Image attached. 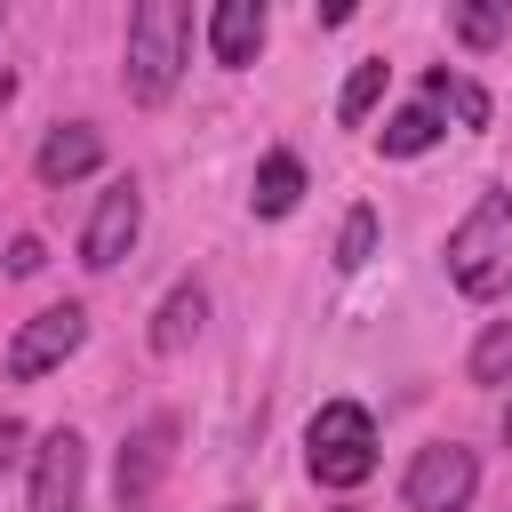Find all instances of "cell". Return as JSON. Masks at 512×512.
I'll list each match as a JSON object with an SVG mask.
<instances>
[{
  "label": "cell",
  "instance_id": "6da1fadb",
  "mask_svg": "<svg viewBox=\"0 0 512 512\" xmlns=\"http://www.w3.org/2000/svg\"><path fill=\"white\" fill-rule=\"evenodd\" d=\"M184 48H192V8L184 0H136L128 8V96L136 104H160L184 72Z\"/></svg>",
  "mask_w": 512,
  "mask_h": 512
},
{
  "label": "cell",
  "instance_id": "7a4b0ae2",
  "mask_svg": "<svg viewBox=\"0 0 512 512\" xmlns=\"http://www.w3.org/2000/svg\"><path fill=\"white\" fill-rule=\"evenodd\" d=\"M448 280L480 304L512 288V192H480L472 216L448 232Z\"/></svg>",
  "mask_w": 512,
  "mask_h": 512
},
{
  "label": "cell",
  "instance_id": "3957f363",
  "mask_svg": "<svg viewBox=\"0 0 512 512\" xmlns=\"http://www.w3.org/2000/svg\"><path fill=\"white\" fill-rule=\"evenodd\" d=\"M304 464H312L320 488H360L376 472V424H368V408L360 400H328L312 416V432H304Z\"/></svg>",
  "mask_w": 512,
  "mask_h": 512
},
{
  "label": "cell",
  "instance_id": "277c9868",
  "mask_svg": "<svg viewBox=\"0 0 512 512\" xmlns=\"http://www.w3.org/2000/svg\"><path fill=\"white\" fill-rule=\"evenodd\" d=\"M472 488H480V464H472V448H456V440L416 448V464H408V480H400L408 512H464Z\"/></svg>",
  "mask_w": 512,
  "mask_h": 512
},
{
  "label": "cell",
  "instance_id": "5b68a950",
  "mask_svg": "<svg viewBox=\"0 0 512 512\" xmlns=\"http://www.w3.org/2000/svg\"><path fill=\"white\" fill-rule=\"evenodd\" d=\"M80 336H88V312H80V304H48V312H32V320L8 336V376L32 384V376L64 368V360L80 352Z\"/></svg>",
  "mask_w": 512,
  "mask_h": 512
},
{
  "label": "cell",
  "instance_id": "8992f818",
  "mask_svg": "<svg viewBox=\"0 0 512 512\" xmlns=\"http://www.w3.org/2000/svg\"><path fill=\"white\" fill-rule=\"evenodd\" d=\"M136 232H144V200H136V184L120 176V184H104V200H96V216H88V232H80V264H88V272H112V264L136 248Z\"/></svg>",
  "mask_w": 512,
  "mask_h": 512
},
{
  "label": "cell",
  "instance_id": "52a82bcc",
  "mask_svg": "<svg viewBox=\"0 0 512 512\" xmlns=\"http://www.w3.org/2000/svg\"><path fill=\"white\" fill-rule=\"evenodd\" d=\"M80 488H88V448H80V432L56 424L32 456V512H80Z\"/></svg>",
  "mask_w": 512,
  "mask_h": 512
},
{
  "label": "cell",
  "instance_id": "ba28073f",
  "mask_svg": "<svg viewBox=\"0 0 512 512\" xmlns=\"http://www.w3.org/2000/svg\"><path fill=\"white\" fill-rule=\"evenodd\" d=\"M168 456H176V416H152V424H144V432L120 448V472H112V488H120V512H136V504L160 488Z\"/></svg>",
  "mask_w": 512,
  "mask_h": 512
},
{
  "label": "cell",
  "instance_id": "9c48e42d",
  "mask_svg": "<svg viewBox=\"0 0 512 512\" xmlns=\"http://www.w3.org/2000/svg\"><path fill=\"white\" fill-rule=\"evenodd\" d=\"M96 160H104V136H96L88 120H64V128H48V136H40V152H32L40 184H72V176H88Z\"/></svg>",
  "mask_w": 512,
  "mask_h": 512
},
{
  "label": "cell",
  "instance_id": "30bf717a",
  "mask_svg": "<svg viewBox=\"0 0 512 512\" xmlns=\"http://www.w3.org/2000/svg\"><path fill=\"white\" fill-rule=\"evenodd\" d=\"M208 48H216V64H256V48H264V0H216V16H208Z\"/></svg>",
  "mask_w": 512,
  "mask_h": 512
},
{
  "label": "cell",
  "instance_id": "8fae6325",
  "mask_svg": "<svg viewBox=\"0 0 512 512\" xmlns=\"http://www.w3.org/2000/svg\"><path fill=\"white\" fill-rule=\"evenodd\" d=\"M200 312H208L200 280H176V288H168V304L152 312V352H184V344L200 336Z\"/></svg>",
  "mask_w": 512,
  "mask_h": 512
},
{
  "label": "cell",
  "instance_id": "7c38bea8",
  "mask_svg": "<svg viewBox=\"0 0 512 512\" xmlns=\"http://www.w3.org/2000/svg\"><path fill=\"white\" fill-rule=\"evenodd\" d=\"M248 200H256V216H288V208L304 200V160H296V152H264Z\"/></svg>",
  "mask_w": 512,
  "mask_h": 512
},
{
  "label": "cell",
  "instance_id": "4fadbf2b",
  "mask_svg": "<svg viewBox=\"0 0 512 512\" xmlns=\"http://www.w3.org/2000/svg\"><path fill=\"white\" fill-rule=\"evenodd\" d=\"M424 104H432V112H456L464 128H488V96H480L464 72H448V64H432V80H424Z\"/></svg>",
  "mask_w": 512,
  "mask_h": 512
},
{
  "label": "cell",
  "instance_id": "5bb4252c",
  "mask_svg": "<svg viewBox=\"0 0 512 512\" xmlns=\"http://www.w3.org/2000/svg\"><path fill=\"white\" fill-rule=\"evenodd\" d=\"M432 144H440V112H432V104H408V112L384 120V152H392V160H416V152H432Z\"/></svg>",
  "mask_w": 512,
  "mask_h": 512
},
{
  "label": "cell",
  "instance_id": "9a60e30c",
  "mask_svg": "<svg viewBox=\"0 0 512 512\" xmlns=\"http://www.w3.org/2000/svg\"><path fill=\"white\" fill-rule=\"evenodd\" d=\"M376 96H384V56L352 64V80H344V96H336V120H344V128H360V120L376 112Z\"/></svg>",
  "mask_w": 512,
  "mask_h": 512
},
{
  "label": "cell",
  "instance_id": "2e32d148",
  "mask_svg": "<svg viewBox=\"0 0 512 512\" xmlns=\"http://www.w3.org/2000/svg\"><path fill=\"white\" fill-rule=\"evenodd\" d=\"M472 384H512V320H488L472 344Z\"/></svg>",
  "mask_w": 512,
  "mask_h": 512
},
{
  "label": "cell",
  "instance_id": "e0dca14e",
  "mask_svg": "<svg viewBox=\"0 0 512 512\" xmlns=\"http://www.w3.org/2000/svg\"><path fill=\"white\" fill-rule=\"evenodd\" d=\"M368 256H376V208H352L336 232V272H360Z\"/></svg>",
  "mask_w": 512,
  "mask_h": 512
},
{
  "label": "cell",
  "instance_id": "ac0fdd59",
  "mask_svg": "<svg viewBox=\"0 0 512 512\" xmlns=\"http://www.w3.org/2000/svg\"><path fill=\"white\" fill-rule=\"evenodd\" d=\"M448 24H456V40H464V48H488V40L504 32V16H496V8H456Z\"/></svg>",
  "mask_w": 512,
  "mask_h": 512
},
{
  "label": "cell",
  "instance_id": "d6986e66",
  "mask_svg": "<svg viewBox=\"0 0 512 512\" xmlns=\"http://www.w3.org/2000/svg\"><path fill=\"white\" fill-rule=\"evenodd\" d=\"M40 264H48V256H40V240H32V232H24V240H16V248H8V272H40Z\"/></svg>",
  "mask_w": 512,
  "mask_h": 512
},
{
  "label": "cell",
  "instance_id": "ffe728a7",
  "mask_svg": "<svg viewBox=\"0 0 512 512\" xmlns=\"http://www.w3.org/2000/svg\"><path fill=\"white\" fill-rule=\"evenodd\" d=\"M16 448H24V424H16V416H0V472L16 464Z\"/></svg>",
  "mask_w": 512,
  "mask_h": 512
},
{
  "label": "cell",
  "instance_id": "44dd1931",
  "mask_svg": "<svg viewBox=\"0 0 512 512\" xmlns=\"http://www.w3.org/2000/svg\"><path fill=\"white\" fill-rule=\"evenodd\" d=\"M8 96H16V72H8V64H0V104H8Z\"/></svg>",
  "mask_w": 512,
  "mask_h": 512
},
{
  "label": "cell",
  "instance_id": "7402d4cb",
  "mask_svg": "<svg viewBox=\"0 0 512 512\" xmlns=\"http://www.w3.org/2000/svg\"><path fill=\"white\" fill-rule=\"evenodd\" d=\"M504 440H512V408H504Z\"/></svg>",
  "mask_w": 512,
  "mask_h": 512
},
{
  "label": "cell",
  "instance_id": "603a6c76",
  "mask_svg": "<svg viewBox=\"0 0 512 512\" xmlns=\"http://www.w3.org/2000/svg\"><path fill=\"white\" fill-rule=\"evenodd\" d=\"M232 512H248V504H232Z\"/></svg>",
  "mask_w": 512,
  "mask_h": 512
}]
</instances>
